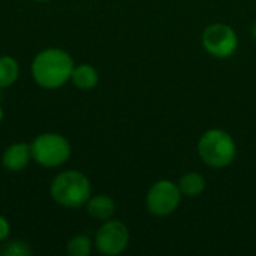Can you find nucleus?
Here are the masks:
<instances>
[{
	"label": "nucleus",
	"mask_w": 256,
	"mask_h": 256,
	"mask_svg": "<svg viewBox=\"0 0 256 256\" xmlns=\"http://www.w3.org/2000/svg\"><path fill=\"white\" fill-rule=\"evenodd\" d=\"M182 201V192L178 184L170 180L156 182L147 192L146 204L147 210L154 216H168L174 213Z\"/></svg>",
	"instance_id": "nucleus-5"
},
{
	"label": "nucleus",
	"mask_w": 256,
	"mask_h": 256,
	"mask_svg": "<svg viewBox=\"0 0 256 256\" xmlns=\"http://www.w3.org/2000/svg\"><path fill=\"white\" fill-rule=\"evenodd\" d=\"M32 254L30 248L27 243L21 242V240H12L10 243L6 244L3 255L4 256H28Z\"/></svg>",
	"instance_id": "nucleus-14"
},
{
	"label": "nucleus",
	"mask_w": 256,
	"mask_h": 256,
	"mask_svg": "<svg viewBox=\"0 0 256 256\" xmlns=\"http://www.w3.org/2000/svg\"><path fill=\"white\" fill-rule=\"evenodd\" d=\"M129 244V230L120 220H105L98 230L94 246L98 252L106 256L120 255Z\"/></svg>",
	"instance_id": "nucleus-7"
},
{
	"label": "nucleus",
	"mask_w": 256,
	"mask_h": 256,
	"mask_svg": "<svg viewBox=\"0 0 256 256\" xmlns=\"http://www.w3.org/2000/svg\"><path fill=\"white\" fill-rule=\"evenodd\" d=\"M70 80H72L75 87H78L81 90H90V88L96 87V84L99 81V75H98V70L93 66L80 64V66L74 68Z\"/></svg>",
	"instance_id": "nucleus-10"
},
{
	"label": "nucleus",
	"mask_w": 256,
	"mask_h": 256,
	"mask_svg": "<svg viewBox=\"0 0 256 256\" xmlns=\"http://www.w3.org/2000/svg\"><path fill=\"white\" fill-rule=\"evenodd\" d=\"M252 34H254V38L256 39V22L254 24V27H252Z\"/></svg>",
	"instance_id": "nucleus-16"
},
{
	"label": "nucleus",
	"mask_w": 256,
	"mask_h": 256,
	"mask_svg": "<svg viewBox=\"0 0 256 256\" xmlns=\"http://www.w3.org/2000/svg\"><path fill=\"white\" fill-rule=\"evenodd\" d=\"M30 147L32 158L45 168L60 166L70 156L69 141L58 134H40L33 140Z\"/></svg>",
	"instance_id": "nucleus-4"
},
{
	"label": "nucleus",
	"mask_w": 256,
	"mask_h": 256,
	"mask_svg": "<svg viewBox=\"0 0 256 256\" xmlns=\"http://www.w3.org/2000/svg\"><path fill=\"white\" fill-rule=\"evenodd\" d=\"M20 74L18 62L9 56L0 57V88L12 86Z\"/></svg>",
	"instance_id": "nucleus-12"
},
{
	"label": "nucleus",
	"mask_w": 256,
	"mask_h": 256,
	"mask_svg": "<svg viewBox=\"0 0 256 256\" xmlns=\"http://www.w3.org/2000/svg\"><path fill=\"white\" fill-rule=\"evenodd\" d=\"M86 207H87V213L98 220H108L112 218V214L116 212L114 201L106 195L90 196Z\"/></svg>",
	"instance_id": "nucleus-9"
},
{
	"label": "nucleus",
	"mask_w": 256,
	"mask_h": 256,
	"mask_svg": "<svg viewBox=\"0 0 256 256\" xmlns=\"http://www.w3.org/2000/svg\"><path fill=\"white\" fill-rule=\"evenodd\" d=\"M74 58L60 48H46L32 62V76L44 88H58L64 86L72 75Z\"/></svg>",
	"instance_id": "nucleus-1"
},
{
	"label": "nucleus",
	"mask_w": 256,
	"mask_h": 256,
	"mask_svg": "<svg viewBox=\"0 0 256 256\" xmlns=\"http://www.w3.org/2000/svg\"><path fill=\"white\" fill-rule=\"evenodd\" d=\"M9 232H10V225H9V220L0 214V242L6 240L9 237Z\"/></svg>",
	"instance_id": "nucleus-15"
},
{
	"label": "nucleus",
	"mask_w": 256,
	"mask_h": 256,
	"mask_svg": "<svg viewBox=\"0 0 256 256\" xmlns=\"http://www.w3.org/2000/svg\"><path fill=\"white\" fill-rule=\"evenodd\" d=\"M2 120H3V110H2V106H0V123H2Z\"/></svg>",
	"instance_id": "nucleus-17"
},
{
	"label": "nucleus",
	"mask_w": 256,
	"mask_h": 256,
	"mask_svg": "<svg viewBox=\"0 0 256 256\" xmlns=\"http://www.w3.org/2000/svg\"><path fill=\"white\" fill-rule=\"evenodd\" d=\"M50 192L57 204L68 208H80L90 200L92 184L82 172L69 170L56 176Z\"/></svg>",
	"instance_id": "nucleus-2"
},
{
	"label": "nucleus",
	"mask_w": 256,
	"mask_h": 256,
	"mask_svg": "<svg viewBox=\"0 0 256 256\" xmlns=\"http://www.w3.org/2000/svg\"><path fill=\"white\" fill-rule=\"evenodd\" d=\"M32 158V147L26 142H16L9 146L2 158V164L3 166L10 171V172H16L24 170Z\"/></svg>",
	"instance_id": "nucleus-8"
},
{
	"label": "nucleus",
	"mask_w": 256,
	"mask_h": 256,
	"mask_svg": "<svg viewBox=\"0 0 256 256\" xmlns=\"http://www.w3.org/2000/svg\"><path fill=\"white\" fill-rule=\"evenodd\" d=\"M206 186H207L206 178L201 174L194 172V171L182 176V178L178 182V189H180L182 195L189 196V198L200 196L206 190Z\"/></svg>",
	"instance_id": "nucleus-11"
},
{
	"label": "nucleus",
	"mask_w": 256,
	"mask_h": 256,
	"mask_svg": "<svg viewBox=\"0 0 256 256\" xmlns=\"http://www.w3.org/2000/svg\"><path fill=\"white\" fill-rule=\"evenodd\" d=\"M93 243L87 236H75L66 244V252L70 256H88L92 254Z\"/></svg>",
	"instance_id": "nucleus-13"
},
{
	"label": "nucleus",
	"mask_w": 256,
	"mask_h": 256,
	"mask_svg": "<svg viewBox=\"0 0 256 256\" xmlns=\"http://www.w3.org/2000/svg\"><path fill=\"white\" fill-rule=\"evenodd\" d=\"M38 2H45V0H38Z\"/></svg>",
	"instance_id": "nucleus-18"
},
{
	"label": "nucleus",
	"mask_w": 256,
	"mask_h": 256,
	"mask_svg": "<svg viewBox=\"0 0 256 256\" xmlns=\"http://www.w3.org/2000/svg\"><path fill=\"white\" fill-rule=\"evenodd\" d=\"M236 142L232 136L220 129H210L198 141V153L202 162L212 168L228 166L236 158Z\"/></svg>",
	"instance_id": "nucleus-3"
},
{
	"label": "nucleus",
	"mask_w": 256,
	"mask_h": 256,
	"mask_svg": "<svg viewBox=\"0 0 256 256\" xmlns=\"http://www.w3.org/2000/svg\"><path fill=\"white\" fill-rule=\"evenodd\" d=\"M202 46L210 56L225 58L236 52L238 46V38L232 27L216 22L206 27L202 33Z\"/></svg>",
	"instance_id": "nucleus-6"
}]
</instances>
